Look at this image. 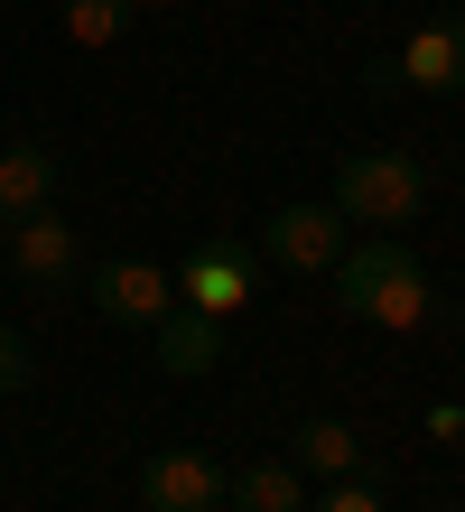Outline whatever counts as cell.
Masks as SVG:
<instances>
[{
    "label": "cell",
    "instance_id": "14",
    "mask_svg": "<svg viewBox=\"0 0 465 512\" xmlns=\"http://www.w3.org/2000/svg\"><path fill=\"white\" fill-rule=\"evenodd\" d=\"M307 512H391V503H382V485H363V475H335Z\"/></svg>",
    "mask_w": 465,
    "mask_h": 512
},
{
    "label": "cell",
    "instance_id": "17",
    "mask_svg": "<svg viewBox=\"0 0 465 512\" xmlns=\"http://www.w3.org/2000/svg\"><path fill=\"white\" fill-rule=\"evenodd\" d=\"M438 512H465V503H438Z\"/></svg>",
    "mask_w": 465,
    "mask_h": 512
},
{
    "label": "cell",
    "instance_id": "4",
    "mask_svg": "<svg viewBox=\"0 0 465 512\" xmlns=\"http://www.w3.org/2000/svg\"><path fill=\"white\" fill-rule=\"evenodd\" d=\"M465 94V19H438V28H419L410 47H391V56H372L363 66V94Z\"/></svg>",
    "mask_w": 465,
    "mask_h": 512
},
{
    "label": "cell",
    "instance_id": "11",
    "mask_svg": "<svg viewBox=\"0 0 465 512\" xmlns=\"http://www.w3.org/2000/svg\"><path fill=\"white\" fill-rule=\"evenodd\" d=\"M149 336H159V373H177V382H205L214 364H224V326L196 317V308H168Z\"/></svg>",
    "mask_w": 465,
    "mask_h": 512
},
{
    "label": "cell",
    "instance_id": "10",
    "mask_svg": "<svg viewBox=\"0 0 465 512\" xmlns=\"http://www.w3.org/2000/svg\"><path fill=\"white\" fill-rule=\"evenodd\" d=\"M279 457H289L298 475H317V485H335V475H363V429L354 419H298Z\"/></svg>",
    "mask_w": 465,
    "mask_h": 512
},
{
    "label": "cell",
    "instance_id": "8",
    "mask_svg": "<svg viewBox=\"0 0 465 512\" xmlns=\"http://www.w3.org/2000/svg\"><path fill=\"white\" fill-rule=\"evenodd\" d=\"M335 252H345V215L335 205H279L261 224V261H279V270H335Z\"/></svg>",
    "mask_w": 465,
    "mask_h": 512
},
{
    "label": "cell",
    "instance_id": "13",
    "mask_svg": "<svg viewBox=\"0 0 465 512\" xmlns=\"http://www.w3.org/2000/svg\"><path fill=\"white\" fill-rule=\"evenodd\" d=\"M131 19H140V0H56V28H66V47H84V56L121 47Z\"/></svg>",
    "mask_w": 465,
    "mask_h": 512
},
{
    "label": "cell",
    "instance_id": "7",
    "mask_svg": "<svg viewBox=\"0 0 465 512\" xmlns=\"http://www.w3.org/2000/svg\"><path fill=\"white\" fill-rule=\"evenodd\" d=\"M224 485L233 475L205 457V447H159V457L140 466V503L149 512H224Z\"/></svg>",
    "mask_w": 465,
    "mask_h": 512
},
{
    "label": "cell",
    "instance_id": "12",
    "mask_svg": "<svg viewBox=\"0 0 465 512\" xmlns=\"http://www.w3.org/2000/svg\"><path fill=\"white\" fill-rule=\"evenodd\" d=\"M233 512H307V475L289 457H261V466H242L233 485H224Z\"/></svg>",
    "mask_w": 465,
    "mask_h": 512
},
{
    "label": "cell",
    "instance_id": "1",
    "mask_svg": "<svg viewBox=\"0 0 465 512\" xmlns=\"http://www.w3.org/2000/svg\"><path fill=\"white\" fill-rule=\"evenodd\" d=\"M335 308L382 336H419V326H456V308L428 289V270L400 243H345L335 252Z\"/></svg>",
    "mask_w": 465,
    "mask_h": 512
},
{
    "label": "cell",
    "instance_id": "5",
    "mask_svg": "<svg viewBox=\"0 0 465 512\" xmlns=\"http://www.w3.org/2000/svg\"><path fill=\"white\" fill-rule=\"evenodd\" d=\"M84 298H93V317H112V326H159L177 308V270H159V261H103V270H84Z\"/></svg>",
    "mask_w": 465,
    "mask_h": 512
},
{
    "label": "cell",
    "instance_id": "15",
    "mask_svg": "<svg viewBox=\"0 0 465 512\" xmlns=\"http://www.w3.org/2000/svg\"><path fill=\"white\" fill-rule=\"evenodd\" d=\"M28 373H38V364H28V345L0 326V401H10V391H28Z\"/></svg>",
    "mask_w": 465,
    "mask_h": 512
},
{
    "label": "cell",
    "instance_id": "3",
    "mask_svg": "<svg viewBox=\"0 0 465 512\" xmlns=\"http://www.w3.org/2000/svg\"><path fill=\"white\" fill-rule=\"evenodd\" d=\"M252 298H261V252L233 243V233L196 243V261L177 270V308H196V317H214V326H233Z\"/></svg>",
    "mask_w": 465,
    "mask_h": 512
},
{
    "label": "cell",
    "instance_id": "2",
    "mask_svg": "<svg viewBox=\"0 0 465 512\" xmlns=\"http://www.w3.org/2000/svg\"><path fill=\"white\" fill-rule=\"evenodd\" d=\"M335 215L345 224H419L428 215V168L410 149H345L335 159Z\"/></svg>",
    "mask_w": 465,
    "mask_h": 512
},
{
    "label": "cell",
    "instance_id": "6",
    "mask_svg": "<svg viewBox=\"0 0 465 512\" xmlns=\"http://www.w3.org/2000/svg\"><path fill=\"white\" fill-rule=\"evenodd\" d=\"M10 270L28 289H75L84 280V233L56 215V205H38V215L10 224Z\"/></svg>",
    "mask_w": 465,
    "mask_h": 512
},
{
    "label": "cell",
    "instance_id": "9",
    "mask_svg": "<svg viewBox=\"0 0 465 512\" xmlns=\"http://www.w3.org/2000/svg\"><path fill=\"white\" fill-rule=\"evenodd\" d=\"M56 177H66V159H56L47 140H0V224L56 205Z\"/></svg>",
    "mask_w": 465,
    "mask_h": 512
},
{
    "label": "cell",
    "instance_id": "16",
    "mask_svg": "<svg viewBox=\"0 0 465 512\" xmlns=\"http://www.w3.org/2000/svg\"><path fill=\"white\" fill-rule=\"evenodd\" d=\"M428 438H447V447H465V410H456V401H428Z\"/></svg>",
    "mask_w": 465,
    "mask_h": 512
}]
</instances>
